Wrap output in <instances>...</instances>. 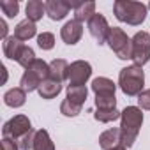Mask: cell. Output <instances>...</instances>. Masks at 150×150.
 <instances>
[{"label":"cell","mask_w":150,"mask_h":150,"mask_svg":"<svg viewBox=\"0 0 150 150\" xmlns=\"http://www.w3.org/2000/svg\"><path fill=\"white\" fill-rule=\"evenodd\" d=\"M141 124H143V113L139 108L127 106L122 111V115H120V134H122V145L125 148L134 145V141L139 134Z\"/></svg>","instance_id":"cell-1"},{"label":"cell","mask_w":150,"mask_h":150,"mask_svg":"<svg viewBox=\"0 0 150 150\" xmlns=\"http://www.w3.org/2000/svg\"><path fill=\"white\" fill-rule=\"evenodd\" d=\"M113 13L118 21L138 27L146 18V6L141 2H132V0H117L113 4Z\"/></svg>","instance_id":"cell-2"},{"label":"cell","mask_w":150,"mask_h":150,"mask_svg":"<svg viewBox=\"0 0 150 150\" xmlns=\"http://www.w3.org/2000/svg\"><path fill=\"white\" fill-rule=\"evenodd\" d=\"M118 85H120V90L129 96V97H134V96H139L143 92V85H145V72L139 65H129V67H124L118 74Z\"/></svg>","instance_id":"cell-3"},{"label":"cell","mask_w":150,"mask_h":150,"mask_svg":"<svg viewBox=\"0 0 150 150\" xmlns=\"http://www.w3.org/2000/svg\"><path fill=\"white\" fill-rule=\"evenodd\" d=\"M48 76H50V64L37 58L28 69H25L20 85H21V88L25 92H34V90H37L41 87V83L44 80H48Z\"/></svg>","instance_id":"cell-4"},{"label":"cell","mask_w":150,"mask_h":150,"mask_svg":"<svg viewBox=\"0 0 150 150\" xmlns=\"http://www.w3.org/2000/svg\"><path fill=\"white\" fill-rule=\"evenodd\" d=\"M106 42H108V46L115 51V55H117L120 60H127V58H131L132 42H131V39L127 37V34H125L122 28H118V27L110 28V34H108Z\"/></svg>","instance_id":"cell-5"},{"label":"cell","mask_w":150,"mask_h":150,"mask_svg":"<svg viewBox=\"0 0 150 150\" xmlns=\"http://www.w3.org/2000/svg\"><path fill=\"white\" fill-rule=\"evenodd\" d=\"M132 51H131V60L134 62V65L143 67L148 60H150V35L146 32H138L132 39Z\"/></svg>","instance_id":"cell-6"},{"label":"cell","mask_w":150,"mask_h":150,"mask_svg":"<svg viewBox=\"0 0 150 150\" xmlns=\"http://www.w3.org/2000/svg\"><path fill=\"white\" fill-rule=\"evenodd\" d=\"M92 76V65L85 60L72 62L67 69V87H85L88 78Z\"/></svg>","instance_id":"cell-7"},{"label":"cell","mask_w":150,"mask_h":150,"mask_svg":"<svg viewBox=\"0 0 150 150\" xmlns=\"http://www.w3.org/2000/svg\"><path fill=\"white\" fill-rule=\"evenodd\" d=\"M32 131V124L28 120V117L25 115H16L11 120H7L2 127V134L4 138H11L14 141H18L21 136H25L27 132Z\"/></svg>","instance_id":"cell-8"},{"label":"cell","mask_w":150,"mask_h":150,"mask_svg":"<svg viewBox=\"0 0 150 150\" xmlns=\"http://www.w3.org/2000/svg\"><path fill=\"white\" fill-rule=\"evenodd\" d=\"M110 25H108V20L103 16V14H99V13H96L94 16H92V20L88 21V30H90V35L96 39V42L101 46V44H104L106 42V39H108V34H110Z\"/></svg>","instance_id":"cell-9"},{"label":"cell","mask_w":150,"mask_h":150,"mask_svg":"<svg viewBox=\"0 0 150 150\" xmlns=\"http://www.w3.org/2000/svg\"><path fill=\"white\" fill-rule=\"evenodd\" d=\"M71 9H74V4L65 2V0H48V2H46V14L53 21L64 20L69 14Z\"/></svg>","instance_id":"cell-10"},{"label":"cell","mask_w":150,"mask_h":150,"mask_svg":"<svg viewBox=\"0 0 150 150\" xmlns=\"http://www.w3.org/2000/svg\"><path fill=\"white\" fill-rule=\"evenodd\" d=\"M81 35H83V25H81L80 21H76V20L67 21V23L62 27V30H60L62 41H64L65 44H69V46L76 44V42L81 39Z\"/></svg>","instance_id":"cell-11"},{"label":"cell","mask_w":150,"mask_h":150,"mask_svg":"<svg viewBox=\"0 0 150 150\" xmlns=\"http://www.w3.org/2000/svg\"><path fill=\"white\" fill-rule=\"evenodd\" d=\"M99 146L103 150H115L122 145V134L120 129H108L99 136Z\"/></svg>","instance_id":"cell-12"},{"label":"cell","mask_w":150,"mask_h":150,"mask_svg":"<svg viewBox=\"0 0 150 150\" xmlns=\"http://www.w3.org/2000/svg\"><path fill=\"white\" fill-rule=\"evenodd\" d=\"M2 48H4V55H6L7 58L18 62L20 57H21V53H23V50H25L27 46L23 44V41H20V39H16L14 35H11V37H7V39L4 41Z\"/></svg>","instance_id":"cell-13"},{"label":"cell","mask_w":150,"mask_h":150,"mask_svg":"<svg viewBox=\"0 0 150 150\" xmlns=\"http://www.w3.org/2000/svg\"><path fill=\"white\" fill-rule=\"evenodd\" d=\"M94 14H96V2H92V0L74 4V20L76 21H80V23L90 21Z\"/></svg>","instance_id":"cell-14"},{"label":"cell","mask_w":150,"mask_h":150,"mask_svg":"<svg viewBox=\"0 0 150 150\" xmlns=\"http://www.w3.org/2000/svg\"><path fill=\"white\" fill-rule=\"evenodd\" d=\"M67 69H69V64L64 60V58H55L50 62V80H55L58 83H64L67 80Z\"/></svg>","instance_id":"cell-15"},{"label":"cell","mask_w":150,"mask_h":150,"mask_svg":"<svg viewBox=\"0 0 150 150\" xmlns=\"http://www.w3.org/2000/svg\"><path fill=\"white\" fill-rule=\"evenodd\" d=\"M92 90L96 94V97H104V96H115L117 85L110 80V78H96L92 81Z\"/></svg>","instance_id":"cell-16"},{"label":"cell","mask_w":150,"mask_h":150,"mask_svg":"<svg viewBox=\"0 0 150 150\" xmlns=\"http://www.w3.org/2000/svg\"><path fill=\"white\" fill-rule=\"evenodd\" d=\"M35 34H37V27L30 20H23V21H20L14 27V37L20 39V41H23V42L28 41V39H32Z\"/></svg>","instance_id":"cell-17"},{"label":"cell","mask_w":150,"mask_h":150,"mask_svg":"<svg viewBox=\"0 0 150 150\" xmlns=\"http://www.w3.org/2000/svg\"><path fill=\"white\" fill-rule=\"evenodd\" d=\"M25 101H27V92L21 87L11 88V90H7L4 94V103L9 108H20V106L25 104Z\"/></svg>","instance_id":"cell-18"},{"label":"cell","mask_w":150,"mask_h":150,"mask_svg":"<svg viewBox=\"0 0 150 150\" xmlns=\"http://www.w3.org/2000/svg\"><path fill=\"white\" fill-rule=\"evenodd\" d=\"M37 92H39V96L42 97V99H53V97H57L60 92H62V83H58V81H55V80H44L42 83H41V87L37 88Z\"/></svg>","instance_id":"cell-19"},{"label":"cell","mask_w":150,"mask_h":150,"mask_svg":"<svg viewBox=\"0 0 150 150\" xmlns=\"http://www.w3.org/2000/svg\"><path fill=\"white\" fill-rule=\"evenodd\" d=\"M25 11H27V20L35 23V21L42 20V16L46 14V4H42L41 0H30Z\"/></svg>","instance_id":"cell-20"},{"label":"cell","mask_w":150,"mask_h":150,"mask_svg":"<svg viewBox=\"0 0 150 150\" xmlns=\"http://www.w3.org/2000/svg\"><path fill=\"white\" fill-rule=\"evenodd\" d=\"M87 87H67V101L72 103V104H78L83 108V103L87 101Z\"/></svg>","instance_id":"cell-21"},{"label":"cell","mask_w":150,"mask_h":150,"mask_svg":"<svg viewBox=\"0 0 150 150\" xmlns=\"http://www.w3.org/2000/svg\"><path fill=\"white\" fill-rule=\"evenodd\" d=\"M32 150H55V145H53L48 131L39 129L35 132V141H34V148Z\"/></svg>","instance_id":"cell-22"},{"label":"cell","mask_w":150,"mask_h":150,"mask_svg":"<svg viewBox=\"0 0 150 150\" xmlns=\"http://www.w3.org/2000/svg\"><path fill=\"white\" fill-rule=\"evenodd\" d=\"M122 111H118L117 108L115 110H96L94 113V118L97 122H103V124H108V122H113L117 118H120Z\"/></svg>","instance_id":"cell-23"},{"label":"cell","mask_w":150,"mask_h":150,"mask_svg":"<svg viewBox=\"0 0 150 150\" xmlns=\"http://www.w3.org/2000/svg\"><path fill=\"white\" fill-rule=\"evenodd\" d=\"M0 9H2V13L7 18H14L20 13V2H16V0H4V2H0Z\"/></svg>","instance_id":"cell-24"},{"label":"cell","mask_w":150,"mask_h":150,"mask_svg":"<svg viewBox=\"0 0 150 150\" xmlns=\"http://www.w3.org/2000/svg\"><path fill=\"white\" fill-rule=\"evenodd\" d=\"M96 108H97V110H115V108H117V99H115V96L96 97Z\"/></svg>","instance_id":"cell-25"},{"label":"cell","mask_w":150,"mask_h":150,"mask_svg":"<svg viewBox=\"0 0 150 150\" xmlns=\"http://www.w3.org/2000/svg\"><path fill=\"white\" fill-rule=\"evenodd\" d=\"M60 113L65 115V117H78V115L81 113V106L72 104V103H69V101L65 99V101L60 104Z\"/></svg>","instance_id":"cell-26"},{"label":"cell","mask_w":150,"mask_h":150,"mask_svg":"<svg viewBox=\"0 0 150 150\" xmlns=\"http://www.w3.org/2000/svg\"><path fill=\"white\" fill-rule=\"evenodd\" d=\"M37 44L41 50H51L55 46V35L51 32H42L37 35Z\"/></svg>","instance_id":"cell-27"},{"label":"cell","mask_w":150,"mask_h":150,"mask_svg":"<svg viewBox=\"0 0 150 150\" xmlns=\"http://www.w3.org/2000/svg\"><path fill=\"white\" fill-rule=\"evenodd\" d=\"M37 58H35V53H34V50L30 48V46H27L25 50H23V53H21V57H20V60H18V64L21 65V67H25V69H28L34 62H35Z\"/></svg>","instance_id":"cell-28"},{"label":"cell","mask_w":150,"mask_h":150,"mask_svg":"<svg viewBox=\"0 0 150 150\" xmlns=\"http://www.w3.org/2000/svg\"><path fill=\"white\" fill-rule=\"evenodd\" d=\"M35 132L37 131H30V132H27L25 136H21L20 139H18V146H20V150H32L34 148V141H35Z\"/></svg>","instance_id":"cell-29"},{"label":"cell","mask_w":150,"mask_h":150,"mask_svg":"<svg viewBox=\"0 0 150 150\" xmlns=\"http://www.w3.org/2000/svg\"><path fill=\"white\" fill-rule=\"evenodd\" d=\"M138 104H139V110H150V88L143 90L138 96Z\"/></svg>","instance_id":"cell-30"},{"label":"cell","mask_w":150,"mask_h":150,"mask_svg":"<svg viewBox=\"0 0 150 150\" xmlns=\"http://www.w3.org/2000/svg\"><path fill=\"white\" fill-rule=\"evenodd\" d=\"M2 150H20L18 141H14L11 138H4L2 139Z\"/></svg>","instance_id":"cell-31"},{"label":"cell","mask_w":150,"mask_h":150,"mask_svg":"<svg viewBox=\"0 0 150 150\" xmlns=\"http://www.w3.org/2000/svg\"><path fill=\"white\" fill-rule=\"evenodd\" d=\"M0 37H2L4 41L7 39V23L4 20H0Z\"/></svg>","instance_id":"cell-32"},{"label":"cell","mask_w":150,"mask_h":150,"mask_svg":"<svg viewBox=\"0 0 150 150\" xmlns=\"http://www.w3.org/2000/svg\"><path fill=\"white\" fill-rule=\"evenodd\" d=\"M115 150H125V146H118V148H115Z\"/></svg>","instance_id":"cell-33"},{"label":"cell","mask_w":150,"mask_h":150,"mask_svg":"<svg viewBox=\"0 0 150 150\" xmlns=\"http://www.w3.org/2000/svg\"><path fill=\"white\" fill-rule=\"evenodd\" d=\"M148 9H150V4H148Z\"/></svg>","instance_id":"cell-34"}]
</instances>
